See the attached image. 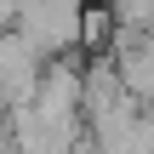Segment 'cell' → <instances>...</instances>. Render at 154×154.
Returning a JSON list of instances; mask_svg holds the SVG:
<instances>
[{
	"instance_id": "1",
	"label": "cell",
	"mask_w": 154,
	"mask_h": 154,
	"mask_svg": "<svg viewBox=\"0 0 154 154\" xmlns=\"http://www.w3.org/2000/svg\"><path fill=\"white\" fill-rule=\"evenodd\" d=\"M11 29H17L46 63H57V57H69V51L80 46V34H86V0H34Z\"/></svg>"
}]
</instances>
